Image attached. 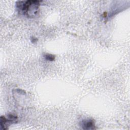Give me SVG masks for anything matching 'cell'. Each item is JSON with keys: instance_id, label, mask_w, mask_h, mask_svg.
Masks as SVG:
<instances>
[{"instance_id": "cell-1", "label": "cell", "mask_w": 130, "mask_h": 130, "mask_svg": "<svg viewBox=\"0 0 130 130\" xmlns=\"http://www.w3.org/2000/svg\"><path fill=\"white\" fill-rule=\"evenodd\" d=\"M39 6V1H21L17 4L19 12L28 17H33L37 14Z\"/></svg>"}, {"instance_id": "cell-2", "label": "cell", "mask_w": 130, "mask_h": 130, "mask_svg": "<svg viewBox=\"0 0 130 130\" xmlns=\"http://www.w3.org/2000/svg\"><path fill=\"white\" fill-rule=\"evenodd\" d=\"M81 126L84 129H95V123L92 119H86L81 122Z\"/></svg>"}, {"instance_id": "cell-3", "label": "cell", "mask_w": 130, "mask_h": 130, "mask_svg": "<svg viewBox=\"0 0 130 130\" xmlns=\"http://www.w3.org/2000/svg\"><path fill=\"white\" fill-rule=\"evenodd\" d=\"M45 57L47 60H49V61H53V60H54V59L55 58V56L50 54H45Z\"/></svg>"}]
</instances>
